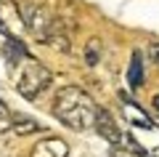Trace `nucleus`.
Listing matches in <instances>:
<instances>
[{
	"label": "nucleus",
	"mask_w": 159,
	"mask_h": 157,
	"mask_svg": "<svg viewBox=\"0 0 159 157\" xmlns=\"http://www.w3.org/2000/svg\"><path fill=\"white\" fill-rule=\"evenodd\" d=\"M96 104L82 88L66 85L53 99V115L72 130H88L96 123Z\"/></svg>",
	"instance_id": "nucleus-1"
},
{
	"label": "nucleus",
	"mask_w": 159,
	"mask_h": 157,
	"mask_svg": "<svg viewBox=\"0 0 159 157\" xmlns=\"http://www.w3.org/2000/svg\"><path fill=\"white\" fill-rule=\"evenodd\" d=\"M48 85H51V69L43 67L40 61H34V59L29 56L27 64H24V69H21V75H19V80H16V91L24 99L32 101V99H37Z\"/></svg>",
	"instance_id": "nucleus-2"
},
{
	"label": "nucleus",
	"mask_w": 159,
	"mask_h": 157,
	"mask_svg": "<svg viewBox=\"0 0 159 157\" xmlns=\"http://www.w3.org/2000/svg\"><path fill=\"white\" fill-rule=\"evenodd\" d=\"M21 19L27 24V29L40 40V43H45L48 37V29L53 24V16H48V11L43 6H32V3H21Z\"/></svg>",
	"instance_id": "nucleus-3"
},
{
	"label": "nucleus",
	"mask_w": 159,
	"mask_h": 157,
	"mask_svg": "<svg viewBox=\"0 0 159 157\" xmlns=\"http://www.w3.org/2000/svg\"><path fill=\"white\" fill-rule=\"evenodd\" d=\"M69 155V144L58 136H48V139L37 141L29 152V157H66Z\"/></svg>",
	"instance_id": "nucleus-4"
},
{
	"label": "nucleus",
	"mask_w": 159,
	"mask_h": 157,
	"mask_svg": "<svg viewBox=\"0 0 159 157\" xmlns=\"http://www.w3.org/2000/svg\"><path fill=\"white\" fill-rule=\"evenodd\" d=\"M93 128L98 130V133L103 136V139L109 141V144L119 146V141H122V130L117 128V123H114V117L106 112V109H96V123H93Z\"/></svg>",
	"instance_id": "nucleus-5"
},
{
	"label": "nucleus",
	"mask_w": 159,
	"mask_h": 157,
	"mask_svg": "<svg viewBox=\"0 0 159 157\" xmlns=\"http://www.w3.org/2000/svg\"><path fill=\"white\" fill-rule=\"evenodd\" d=\"M119 99H122V112H125L127 123L138 125V128H154V120L148 117L141 107H135V104H133V99H130L127 93H119Z\"/></svg>",
	"instance_id": "nucleus-6"
},
{
	"label": "nucleus",
	"mask_w": 159,
	"mask_h": 157,
	"mask_svg": "<svg viewBox=\"0 0 159 157\" xmlns=\"http://www.w3.org/2000/svg\"><path fill=\"white\" fill-rule=\"evenodd\" d=\"M48 45H53L56 51H69V45H72V37H69V29L64 27V22H58V19H53L51 29H48V37H45Z\"/></svg>",
	"instance_id": "nucleus-7"
},
{
	"label": "nucleus",
	"mask_w": 159,
	"mask_h": 157,
	"mask_svg": "<svg viewBox=\"0 0 159 157\" xmlns=\"http://www.w3.org/2000/svg\"><path fill=\"white\" fill-rule=\"evenodd\" d=\"M127 83H130V88H141L143 85V59L138 51L133 53L130 67H127Z\"/></svg>",
	"instance_id": "nucleus-8"
},
{
	"label": "nucleus",
	"mask_w": 159,
	"mask_h": 157,
	"mask_svg": "<svg viewBox=\"0 0 159 157\" xmlns=\"http://www.w3.org/2000/svg\"><path fill=\"white\" fill-rule=\"evenodd\" d=\"M11 130H16L19 136H29V133H37L40 130V123H34V120L27 117V115H13Z\"/></svg>",
	"instance_id": "nucleus-9"
},
{
	"label": "nucleus",
	"mask_w": 159,
	"mask_h": 157,
	"mask_svg": "<svg viewBox=\"0 0 159 157\" xmlns=\"http://www.w3.org/2000/svg\"><path fill=\"white\" fill-rule=\"evenodd\" d=\"M6 56H8V64H16L19 59H29V53H27V48H24L16 37H8V43H6Z\"/></svg>",
	"instance_id": "nucleus-10"
},
{
	"label": "nucleus",
	"mask_w": 159,
	"mask_h": 157,
	"mask_svg": "<svg viewBox=\"0 0 159 157\" xmlns=\"http://www.w3.org/2000/svg\"><path fill=\"white\" fill-rule=\"evenodd\" d=\"M98 61H101V40L90 37L88 45H85V64H88V67H96Z\"/></svg>",
	"instance_id": "nucleus-11"
},
{
	"label": "nucleus",
	"mask_w": 159,
	"mask_h": 157,
	"mask_svg": "<svg viewBox=\"0 0 159 157\" xmlns=\"http://www.w3.org/2000/svg\"><path fill=\"white\" fill-rule=\"evenodd\" d=\"M11 125H13V115H11V109H8V104L0 99V133H8Z\"/></svg>",
	"instance_id": "nucleus-12"
},
{
	"label": "nucleus",
	"mask_w": 159,
	"mask_h": 157,
	"mask_svg": "<svg viewBox=\"0 0 159 157\" xmlns=\"http://www.w3.org/2000/svg\"><path fill=\"white\" fill-rule=\"evenodd\" d=\"M148 59L159 67V43H151V45H148Z\"/></svg>",
	"instance_id": "nucleus-13"
},
{
	"label": "nucleus",
	"mask_w": 159,
	"mask_h": 157,
	"mask_svg": "<svg viewBox=\"0 0 159 157\" xmlns=\"http://www.w3.org/2000/svg\"><path fill=\"white\" fill-rule=\"evenodd\" d=\"M151 101H154V107H157V109H159V93H157V96H154V99H151Z\"/></svg>",
	"instance_id": "nucleus-14"
},
{
	"label": "nucleus",
	"mask_w": 159,
	"mask_h": 157,
	"mask_svg": "<svg viewBox=\"0 0 159 157\" xmlns=\"http://www.w3.org/2000/svg\"><path fill=\"white\" fill-rule=\"evenodd\" d=\"M154 157H159V149H157V152H154Z\"/></svg>",
	"instance_id": "nucleus-15"
}]
</instances>
